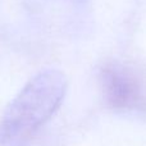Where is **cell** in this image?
I'll list each match as a JSON object with an SVG mask.
<instances>
[{"instance_id":"obj_2","label":"cell","mask_w":146,"mask_h":146,"mask_svg":"<svg viewBox=\"0 0 146 146\" xmlns=\"http://www.w3.org/2000/svg\"><path fill=\"white\" fill-rule=\"evenodd\" d=\"M101 94L109 108L119 111L136 110L145 105V85L132 67L110 62L99 72Z\"/></svg>"},{"instance_id":"obj_1","label":"cell","mask_w":146,"mask_h":146,"mask_svg":"<svg viewBox=\"0 0 146 146\" xmlns=\"http://www.w3.org/2000/svg\"><path fill=\"white\" fill-rule=\"evenodd\" d=\"M68 82L58 69L32 77L10 101L0 121V146H30L63 103Z\"/></svg>"}]
</instances>
